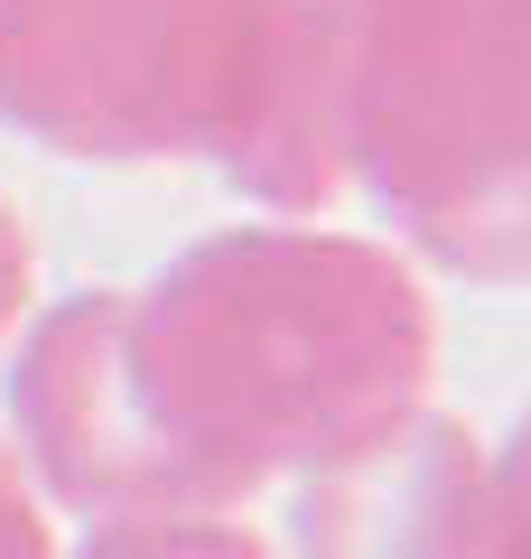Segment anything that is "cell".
Instances as JSON below:
<instances>
[{"instance_id":"cell-3","label":"cell","mask_w":531,"mask_h":559,"mask_svg":"<svg viewBox=\"0 0 531 559\" xmlns=\"http://www.w3.org/2000/svg\"><path fill=\"white\" fill-rule=\"evenodd\" d=\"M335 159L420 261L531 280V0H317Z\"/></svg>"},{"instance_id":"cell-5","label":"cell","mask_w":531,"mask_h":559,"mask_svg":"<svg viewBox=\"0 0 531 559\" xmlns=\"http://www.w3.org/2000/svg\"><path fill=\"white\" fill-rule=\"evenodd\" d=\"M75 559H280V550L224 513H121V522H94V540Z\"/></svg>"},{"instance_id":"cell-4","label":"cell","mask_w":531,"mask_h":559,"mask_svg":"<svg viewBox=\"0 0 531 559\" xmlns=\"http://www.w3.org/2000/svg\"><path fill=\"white\" fill-rule=\"evenodd\" d=\"M290 485V559H485V448L429 401Z\"/></svg>"},{"instance_id":"cell-7","label":"cell","mask_w":531,"mask_h":559,"mask_svg":"<svg viewBox=\"0 0 531 559\" xmlns=\"http://www.w3.org/2000/svg\"><path fill=\"white\" fill-rule=\"evenodd\" d=\"M0 559H57V532H47V495L20 466V448L0 439Z\"/></svg>"},{"instance_id":"cell-2","label":"cell","mask_w":531,"mask_h":559,"mask_svg":"<svg viewBox=\"0 0 531 559\" xmlns=\"http://www.w3.org/2000/svg\"><path fill=\"white\" fill-rule=\"evenodd\" d=\"M0 121L66 159H224L280 215L345 187L317 0H0Z\"/></svg>"},{"instance_id":"cell-8","label":"cell","mask_w":531,"mask_h":559,"mask_svg":"<svg viewBox=\"0 0 531 559\" xmlns=\"http://www.w3.org/2000/svg\"><path fill=\"white\" fill-rule=\"evenodd\" d=\"M28 271H38V252H28V224L10 215V197H0V336L28 318Z\"/></svg>"},{"instance_id":"cell-1","label":"cell","mask_w":531,"mask_h":559,"mask_svg":"<svg viewBox=\"0 0 531 559\" xmlns=\"http://www.w3.org/2000/svg\"><path fill=\"white\" fill-rule=\"evenodd\" d=\"M438 318L411 252L327 224H234L150 289H94L20 345V466L84 522L224 513L420 411Z\"/></svg>"},{"instance_id":"cell-6","label":"cell","mask_w":531,"mask_h":559,"mask_svg":"<svg viewBox=\"0 0 531 559\" xmlns=\"http://www.w3.org/2000/svg\"><path fill=\"white\" fill-rule=\"evenodd\" d=\"M485 559H531V411L504 448H485Z\"/></svg>"}]
</instances>
